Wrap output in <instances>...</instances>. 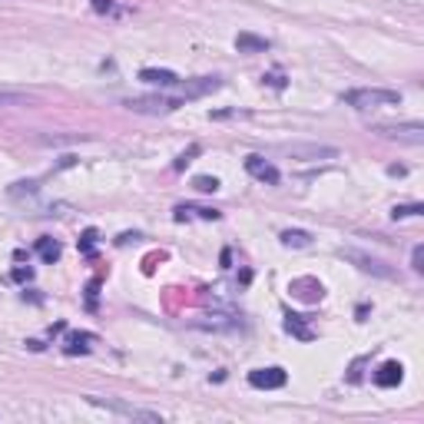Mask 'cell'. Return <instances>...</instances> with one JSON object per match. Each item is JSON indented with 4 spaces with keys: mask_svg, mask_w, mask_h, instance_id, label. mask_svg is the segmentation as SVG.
Masks as SVG:
<instances>
[{
    "mask_svg": "<svg viewBox=\"0 0 424 424\" xmlns=\"http://www.w3.org/2000/svg\"><path fill=\"white\" fill-rule=\"evenodd\" d=\"M139 80L150 83V87H163V90H179L182 76L173 73V70H156V67H143L139 70Z\"/></svg>",
    "mask_w": 424,
    "mask_h": 424,
    "instance_id": "obj_6",
    "label": "cell"
},
{
    "mask_svg": "<svg viewBox=\"0 0 424 424\" xmlns=\"http://www.w3.org/2000/svg\"><path fill=\"white\" fill-rule=\"evenodd\" d=\"M196 152H199V146H193V150H189V152H182L179 159H176V169H182V166H186V163H189V159H193Z\"/></svg>",
    "mask_w": 424,
    "mask_h": 424,
    "instance_id": "obj_23",
    "label": "cell"
},
{
    "mask_svg": "<svg viewBox=\"0 0 424 424\" xmlns=\"http://www.w3.org/2000/svg\"><path fill=\"white\" fill-rule=\"evenodd\" d=\"M265 80H269V83H272V87H279V90H282V87H285V80H282V76H265Z\"/></svg>",
    "mask_w": 424,
    "mask_h": 424,
    "instance_id": "obj_24",
    "label": "cell"
},
{
    "mask_svg": "<svg viewBox=\"0 0 424 424\" xmlns=\"http://www.w3.org/2000/svg\"><path fill=\"white\" fill-rule=\"evenodd\" d=\"M189 100L179 93H173V96H163V93H156V96H133V100H126V109H133V113H150V116H159V113H173V109H179L186 106Z\"/></svg>",
    "mask_w": 424,
    "mask_h": 424,
    "instance_id": "obj_2",
    "label": "cell"
},
{
    "mask_svg": "<svg viewBox=\"0 0 424 424\" xmlns=\"http://www.w3.org/2000/svg\"><path fill=\"white\" fill-rule=\"evenodd\" d=\"M288 152L299 159H335L338 156V150H332V146H292Z\"/></svg>",
    "mask_w": 424,
    "mask_h": 424,
    "instance_id": "obj_10",
    "label": "cell"
},
{
    "mask_svg": "<svg viewBox=\"0 0 424 424\" xmlns=\"http://www.w3.org/2000/svg\"><path fill=\"white\" fill-rule=\"evenodd\" d=\"M96 14H116V0H93Z\"/></svg>",
    "mask_w": 424,
    "mask_h": 424,
    "instance_id": "obj_20",
    "label": "cell"
},
{
    "mask_svg": "<svg viewBox=\"0 0 424 424\" xmlns=\"http://www.w3.org/2000/svg\"><path fill=\"white\" fill-rule=\"evenodd\" d=\"M342 100L355 109H381V106H401V93L381 90V87H362V90L342 93Z\"/></svg>",
    "mask_w": 424,
    "mask_h": 424,
    "instance_id": "obj_1",
    "label": "cell"
},
{
    "mask_svg": "<svg viewBox=\"0 0 424 424\" xmlns=\"http://www.w3.org/2000/svg\"><path fill=\"white\" fill-rule=\"evenodd\" d=\"M421 212H424L421 202H411V206H394L391 215L394 219H408V215H421Z\"/></svg>",
    "mask_w": 424,
    "mask_h": 424,
    "instance_id": "obj_18",
    "label": "cell"
},
{
    "mask_svg": "<svg viewBox=\"0 0 424 424\" xmlns=\"http://www.w3.org/2000/svg\"><path fill=\"white\" fill-rule=\"evenodd\" d=\"M193 186H196L199 193H215V189H219V179H215V176H196Z\"/></svg>",
    "mask_w": 424,
    "mask_h": 424,
    "instance_id": "obj_19",
    "label": "cell"
},
{
    "mask_svg": "<svg viewBox=\"0 0 424 424\" xmlns=\"http://www.w3.org/2000/svg\"><path fill=\"white\" fill-rule=\"evenodd\" d=\"M351 262H358V269L362 272H371V275H381V279H394V272L385 265V262H378V258H371V256H362V252H348Z\"/></svg>",
    "mask_w": 424,
    "mask_h": 424,
    "instance_id": "obj_9",
    "label": "cell"
},
{
    "mask_svg": "<svg viewBox=\"0 0 424 424\" xmlns=\"http://www.w3.org/2000/svg\"><path fill=\"white\" fill-rule=\"evenodd\" d=\"M285 328L292 335H299L302 342H308V338H312V332H308V328L302 325V315H285Z\"/></svg>",
    "mask_w": 424,
    "mask_h": 424,
    "instance_id": "obj_17",
    "label": "cell"
},
{
    "mask_svg": "<svg viewBox=\"0 0 424 424\" xmlns=\"http://www.w3.org/2000/svg\"><path fill=\"white\" fill-rule=\"evenodd\" d=\"M282 245H295V249H302V245H312V236L302 232V229H285V232H282Z\"/></svg>",
    "mask_w": 424,
    "mask_h": 424,
    "instance_id": "obj_16",
    "label": "cell"
},
{
    "mask_svg": "<svg viewBox=\"0 0 424 424\" xmlns=\"http://www.w3.org/2000/svg\"><path fill=\"white\" fill-rule=\"evenodd\" d=\"M93 242H96V229H87V236H83V252H93Z\"/></svg>",
    "mask_w": 424,
    "mask_h": 424,
    "instance_id": "obj_22",
    "label": "cell"
},
{
    "mask_svg": "<svg viewBox=\"0 0 424 424\" xmlns=\"http://www.w3.org/2000/svg\"><path fill=\"white\" fill-rule=\"evenodd\" d=\"M90 405H100L106 408L109 414H120V418H133V421H150V424H159L163 421V414H156V411H143V408H133V405H123V401H106V398H87Z\"/></svg>",
    "mask_w": 424,
    "mask_h": 424,
    "instance_id": "obj_4",
    "label": "cell"
},
{
    "mask_svg": "<svg viewBox=\"0 0 424 424\" xmlns=\"http://www.w3.org/2000/svg\"><path fill=\"white\" fill-rule=\"evenodd\" d=\"M401 378H405V368L398 362H385L378 371H375V385H378V388H398Z\"/></svg>",
    "mask_w": 424,
    "mask_h": 424,
    "instance_id": "obj_8",
    "label": "cell"
},
{
    "mask_svg": "<svg viewBox=\"0 0 424 424\" xmlns=\"http://www.w3.org/2000/svg\"><path fill=\"white\" fill-rule=\"evenodd\" d=\"M189 215H199V219H219V212L215 209H202V206H176V212H173L176 222H186Z\"/></svg>",
    "mask_w": 424,
    "mask_h": 424,
    "instance_id": "obj_12",
    "label": "cell"
},
{
    "mask_svg": "<svg viewBox=\"0 0 424 424\" xmlns=\"http://www.w3.org/2000/svg\"><path fill=\"white\" fill-rule=\"evenodd\" d=\"M424 249L421 245H418V249H414V256H411V269H414V272H424Z\"/></svg>",
    "mask_w": 424,
    "mask_h": 424,
    "instance_id": "obj_21",
    "label": "cell"
},
{
    "mask_svg": "<svg viewBox=\"0 0 424 424\" xmlns=\"http://www.w3.org/2000/svg\"><path fill=\"white\" fill-rule=\"evenodd\" d=\"M236 46H239V53H265V50H269V40H265V37H252V33H239V37H236Z\"/></svg>",
    "mask_w": 424,
    "mask_h": 424,
    "instance_id": "obj_11",
    "label": "cell"
},
{
    "mask_svg": "<svg viewBox=\"0 0 424 424\" xmlns=\"http://www.w3.org/2000/svg\"><path fill=\"white\" fill-rule=\"evenodd\" d=\"M37 252H40V258H44L46 265H53V262L60 258V242H53V239H40V242H37Z\"/></svg>",
    "mask_w": 424,
    "mask_h": 424,
    "instance_id": "obj_14",
    "label": "cell"
},
{
    "mask_svg": "<svg viewBox=\"0 0 424 424\" xmlns=\"http://www.w3.org/2000/svg\"><path fill=\"white\" fill-rule=\"evenodd\" d=\"M378 133L381 136H388V139H398V143H411V146H421L424 143V126L418 120H411V123H381Z\"/></svg>",
    "mask_w": 424,
    "mask_h": 424,
    "instance_id": "obj_3",
    "label": "cell"
},
{
    "mask_svg": "<svg viewBox=\"0 0 424 424\" xmlns=\"http://www.w3.org/2000/svg\"><path fill=\"white\" fill-rule=\"evenodd\" d=\"M33 96L24 90H7V87H0V106H30Z\"/></svg>",
    "mask_w": 424,
    "mask_h": 424,
    "instance_id": "obj_13",
    "label": "cell"
},
{
    "mask_svg": "<svg viewBox=\"0 0 424 424\" xmlns=\"http://www.w3.org/2000/svg\"><path fill=\"white\" fill-rule=\"evenodd\" d=\"M87 342H96V335H90V332L70 335V338H67V355H76V351H87V348H90Z\"/></svg>",
    "mask_w": 424,
    "mask_h": 424,
    "instance_id": "obj_15",
    "label": "cell"
},
{
    "mask_svg": "<svg viewBox=\"0 0 424 424\" xmlns=\"http://www.w3.org/2000/svg\"><path fill=\"white\" fill-rule=\"evenodd\" d=\"M245 173L258 182H269V186H275V182L282 179V173H279L269 159H262V156H249V159H245Z\"/></svg>",
    "mask_w": 424,
    "mask_h": 424,
    "instance_id": "obj_7",
    "label": "cell"
},
{
    "mask_svg": "<svg viewBox=\"0 0 424 424\" xmlns=\"http://www.w3.org/2000/svg\"><path fill=\"white\" fill-rule=\"evenodd\" d=\"M288 375L282 368H256V371H249V385L258 388V391H275V388H285Z\"/></svg>",
    "mask_w": 424,
    "mask_h": 424,
    "instance_id": "obj_5",
    "label": "cell"
}]
</instances>
